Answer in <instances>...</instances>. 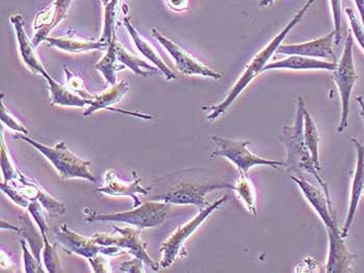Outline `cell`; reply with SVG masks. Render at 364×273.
Instances as JSON below:
<instances>
[{"mask_svg":"<svg viewBox=\"0 0 364 273\" xmlns=\"http://www.w3.org/2000/svg\"><path fill=\"white\" fill-rule=\"evenodd\" d=\"M167 4L172 10L181 12L188 9V0H167Z\"/></svg>","mask_w":364,"mask_h":273,"instance_id":"40","label":"cell"},{"mask_svg":"<svg viewBox=\"0 0 364 273\" xmlns=\"http://www.w3.org/2000/svg\"><path fill=\"white\" fill-rule=\"evenodd\" d=\"M357 102H358L359 104V108H360V116L361 118H363V123H364V98L363 96H358V97L356 98Z\"/></svg>","mask_w":364,"mask_h":273,"instance_id":"43","label":"cell"},{"mask_svg":"<svg viewBox=\"0 0 364 273\" xmlns=\"http://www.w3.org/2000/svg\"><path fill=\"white\" fill-rule=\"evenodd\" d=\"M314 1H316V0H307L304 6L296 13V15L291 18V21L283 28L282 30H281L262 51H259V52L251 60V62H249L246 68H245L244 72H242L240 77L238 78L237 82H235V86L229 91L228 95L225 98L223 102L220 103V104L213 105V106L210 107H202L203 111H210V113L208 116V121L217 120L219 116L224 115L227 109L237 99L238 96L247 89V87H248L259 74L262 73L264 67L269 64V60H271L272 57L277 52L278 48H279L280 45H282L285 38L289 35V33H291L301 21H302L303 18H304V16L309 12V9L311 8Z\"/></svg>","mask_w":364,"mask_h":273,"instance_id":"1","label":"cell"},{"mask_svg":"<svg viewBox=\"0 0 364 273\" xmlns=\"http://www.w3.org/2000/svg\"><path fill=\"white\" fill-rule=\"evenodd\" d=\"M132 174H134L132 182H123L121 179L118 178L114 169H109L105 174V185L97 188L95 191L112 196H129L134 200V207H139L141 205V201L139 200L138 194L147 196L151 190V186L148 188L141 186V179L134 169H132Z\"/></svg>","mask_w":364,"mask_h":273,"instance_id":"14","label":"cell"},{"mask_svg":"<svg viewBox=\"0 0 364 273\" xmlns=\"http://www.w3.org/2000/svg\"><path fill=\"white\" fill-rule=\"evenodd\" d=\"M43 77L46 79L50 91V101L53 105L60 106L85 107L87 105V100L82 96L76 95L69 87L62 86L56 82L47 71L42 74Z\"/></svg>","mask_w":364,"mask_h":273,"instance_id":"22","label":"cell"},{"mask_svg":"<svg viewBox=\"0 0 364 273\" xmlns=\"http://www.w3.org/2000/svg\"><path fill=\"white\" fill-rule=\"evenodd\" d=\"M337 67V62H328V60H318L301 57V55H289L283 60L269 62L264 67L262 73L272 70H291V71H331L333 72Z\"/></svg>","mask_w":364,"mask_h":273,"instance_id":"18","label":"cell"},{"mask_svg":"<svg viewBox=\"0 0 364 273\" xmlns=\"http://www.w3.org/2000/svg\"><path fill=\"white\" fill-rule=\"evenodd\" d=\"M328 239H329V250H328L327 264L326 272L345 273L352 270V263L355 255L348 250L345 240L341 236V230L337 229H327Z\"/></svg>","mask_w":364,"mask_h":273,"instance_id":"17","label":"cell"},{"mask_svg":"<svg viewBox=\"0 0 364 273\" xmlns=\"http://www.w3.org/2000/svg\"><path fill=\"white\" fill-rule=\"evenodd\" d=\"M56 239L60 245L64 246L67 252L80 255L87 260L95 258L99 254L107 255V256L124 254V252L118 246L97 245L93 239L87 238L69 229L66 223L60 227V232L56 233Z\"/></svg>","mask_w":364,"mask_h":273,"instance_id":"10","label":"cell"},{"mask_svg":"<svg viewBox=\"0 0 364 273\" xmlns=\"http://www.w3.org/2000/svg\"><path fill=\"white\" fill-rule=\"evenodd\" d=\"M43 261H44L45 267H46L47 272L55 273L63 272L62 266H60V258H58V252H56V243L50 245L48 238L46 236H43Z\"/></svg>","mask_w":364,"mask_h":273,"instance_id":"29","label":"cell"},{"mask_svg":"<svg viewBox=\"0 0 364 273\" xmlns=\"http://www.w3.org/2000/svg\"><path fill=\"white\" fill-rule=\"evenodd\" d=\"M16 138L24 140L33 145L40 153L43 154L55 167L63 179H84L92 183H97V179L90 172V161L82 160L76 156L67 147L65 142L58 143L55 147H49L36 142L26 134L18 133Z\"/></svg>","mask_w":364,"mask_h":273,"instance_id":"3","label":"cell"},{"mask_svg":"<svg viewBox=\"0 0 364 273\" xmlns=\"http://www.w3.org/2000/svg\"><path fill=\"white\" fill-rule=\"evenodd\" d=\"M43 206L41 203L38 201H31L29 203L28 210L29 213L31 214L33 218L35 219L37 225H39L40 232H41L42 237L46 236L48 233V225H47L46 218H45L44 212H43Z\"/></svg>","mask_w":364,"mask_h":273,"instance_id":"32","label":"cell"},{"mask_svg":"<svg viewBox=\"0 0 364 273\" xmlns=\"http://www.w3.org/2000/svg\"><path fill=\"white\" fill-rule=\"evenodd\" d=\"M235 185L229 183L219 184H196V183L181 182L168 189L165 194L155 196L151 201H161L171 205H195L204 209L208 207L206 196L213 190L232 189Z\"/></svg>","mask_w":364,"mask_h":273,"instance_id":"9","label":"cell"},{"mask_svg":"<svg viewBox=\"0 0 364 273\" xmlns=\"http://www.w3.org/2000/svg\"><path fill=\"white\" fill-rule=\"evenodd\" d=\"M0 108H1V121L2 123L6 125L9 128L15 130L18 133H23L28 134V130L21 124V123L18 122L17 120L11 115L10 111L6 109V107L4 106V100H2L1 97V103H0Z\"/></svg>","mask_w":364,"mask_h":273,"instance_id":"36","label":"cell"},{"mask_svg":"<svg viewBox=\"0 0 364 273\" xmlns=\"http://www.w3.org/2000/svg\"><path fill=\"white\" fill-rule=\"evenodd\" d=\"M218 149L211 153L210 158L224 157L237 167L238 173L248 174L254 167H284L285 161L272 160L259 157L248 149L249 140H237L223 136H211Z\"/></svg>","mask_w":364,"mask_h":273,"instance_id":"5","label":"cell"},{"mask_svg":"<svg viewBox=\"0 0 364 273\" xmlns=\"http://www.w3.org/2000/svg\"><path fill=\"white\" fill-rule=\"evenodd\" d=\"M144 262L141 259H132V261L124 262L120 265V272L141 273L145 272L143 268Z\"/></svg>","mask_w":364,"mask_h":273,"instance_id":"38","label":"cell"},{"mask_svg":"<svg viewBox=\"0 0 364 273\" xmlns=\"http://www.w3.org/2000/svg\"><path fill=\"white\" fill-rule=\"evenodd\" d=\"M228 200V196H224L215 203L210 204L208 207L202 209L194 218L191 219L188 223L177 228L173 234L161 245L159 252L161 254V266L163 268H168L174 263L177 257H183L182 252L184 250L186 241L194 234L198 228L208 218V216L215 210L219 209L224 203Z\"/></svg>","mask_w":364,"mask_h":273,"instance_id":"7","label":"cell"},{"mask_svg":"<svg viewBox=\"0 0 364 273\" xmlns=\"http://www.w3.org/2000/svg\"><path fill=\"white\" fill-rule=\"evenodd\" d=\"M116 42L117 37L114 35L111 43L107 47V55L95 66L96 70L100 71L105 79L112 86L117 84V72L127 69V66L119 62L118 57H117Z\"/></svg>","mask_w":364,"mask_h":273,"instance_id":"23","label":"cell"},{"mask_svg":"<svg viewBox=\"0 0 364 273\" xmlns=\"http://www.w3.org/2000/svg\"><path fill=\"white\" fill-rule=\"evenodd\" d=\"M363 194H364V190H363Z\"/></svg>","mask_w":364,"mask_h":273,"instance_id":"46","label":"cell"},{"mask_svg":"<svg viewBox=\"0 0 364 273\" xmlns=\"http://www.w3.org/2000/svg\"><path fill=\"white\" fill-rule=\"evenodd\" d=\"M275 1L276 0H260L259 6H262V8H267V6H271Z\"/></svg>","mask_w":364,"mask_h":273,"instance_id":"44","label":"cell"},{"mask_svg":"<svg viewBox=\"0 0 364 273\" xmlns=\"http://www.w3.org/2000/svg\"><path fill=\"white\" fill-rule=\"evenodd\" d=\"M353 35L348 33L343 47V55L337 62L333 71V80L338 89L341 102V116L337 132L343 133L349 125L350 102L353 89L358 80V74L355 68L354 55H353Z\"/></svg>","mask_w":364,"mask_h":273,"instance_id":"6","label":"cell"},{"mask_svg":"<svg viewBox=\"0 0 364 273\" xmlns=\"http://www.w3.org/2000/svg\"><path fill=\"white\" fill-rule=\"evenodd\" d=\"M65 72H66L67 75V84H68V87L71 91H73L74 93L80 94L85 99H91V98L93 97V95H90V94L85 91L82 78L77 77V76L71 73L66 66H65Z\"/></svg>","mask_w":364,"mask_h":273,"instance_id":"35","label":"cell"},{"mask_svg":"<svg viewBox=\"0 0 364 273\" xmlns=\"http://www.w3.org/2000/svg\"><path fill=\"white\" fill-rule=\"evenodd\" d=\"M331 6L332 19H333L334 33H336V45L341 44V16H343V4L341 0H330Z\"/></svg>","mask_w":364,"mask_h":273,"instance_id":"34","label":"cell"},{"mask_svg":"<svg viewBox=\"0 0 364 273\" xmlns=\"http://www.w3.org/2000/svg\"><path fill=\"white\" fill-rule=\"evenodd\" d=\"M11 22L14 26L16 37H17L18 45H19L20 55H21L24 64L28 66L31 72L42 75L46 70H45L41 60L36 53L35 45L26 35L23 19L20 15H13L11 16Z\"/></svg>","mask_w":364,"mask_h":273,"instance_id":"19","label":"cell"},{"mask_svg":"<svg viewBox=\"0 0 364 273\" xmlns=\"http://www.w3.org/2000/svg\"><path fill=\"white\" fill-rule=\"evenodd\" d=\"M304 100L298 98L296 103V116L293 126H285L283 128L282 134L279 136L281 144L284 145L287 150V160H285V169L289 173H300L305 172L314 177L316 182L320 184L323 191L327 196L328 200L330 198L329 188L325 181L318 174V169L312 161L309 147L304 140Z\"/></svg>","mask_w":364,"mask_h":273,"instance_id":"2","label":"cell"},{"mask_svg":"<svg viewBox=\"0 0 364 273\" xmlns=\"http://www.w3.org/2000/svg\"><path fill=\"white\" fill-rule=\"evenodd\" d=\"M72 1L73 0H55L46 10L38 13L33 22L36 35L33 43L35 47L45 41L51 30L67 17Z\"/></svg>","mask_w":364,"mask_h":273,"instance_id":"13","label":"cell"},{"mask_svg":"<svg viewBox=\"0 0 364 273\" xmlns=\"http://www.w3.org/2000/svg\"><path fill=\"white\" fill-rule=\"evenodd\" d=\"M128 91H129L128 82L122 80L120 84L112 86L111 89L103 91L102 94L93 95L91 99H87L89 108L85 109L84 116H92L100 109L107 108L109 111H112V105L116 104L122 99L127 95Z\"/></svg>","mask_w":364,"mask_h":273,"instance_id":"21","label":"cell"},{"mask_svg":"<svg viewBox=\"0 0 364 273\" xmlns=\"http://www.w3.org/2000/svg\"><path fill=\"white\" fill-rule=\"evenodd\" d=\"M112 229L117 234H105L95 233L91 237L99 245L118 246L121 250H128V252L136 258L141 259L147 264L154 272L159 270V264L155 263L147 252V243H143L141 238V229L132 227L119 228L114 225Z\"/></svg>","mask_w":364,"mask_h":273,"instance_id":"8","label":"cell"},{"mask_svg":"<svg viewBox=\"0 0 364 273\" xmlns=\"http://www.w3.org/2000/svg\"><path fill=\"white\" fill-rule=\"evenodd\" d=\"M336 44V33L330 31L328 35L318 39L303 42L300 44L280 45L277 53L284 55H301L318 60H328L337 62L333 46Z\"/></svg>","mask_w":364,"mask_h":273,"instance_id":"12","label":"cell"},{"mask_svg":"<svg viewBox=\"0 0 364 273\" xmlns=\"http://www.w3.org/2000/svg\"><path fill=\"white\" fill-rule=\"evenodd\" d=\"M109 0H102V4H105H105H107V2H109Z\"/></svg>","mask_w":364,"mask_h":273,"instance_id":"45","label":"cell"},{"mask_svg":"<svg viewBox=\"0 0 364 273\" xmlns=\"http://www.w3.org/2000/svg\"><path fill=\"white\" fill-rule=\"evenodd\" d=\"M121 0H109L105 4V24H103L102 35L99 41L102 43L109 44L112 42L114 33V24H116L117 17L120 9Z\"/></svg>","mask_w":364,"mask_h":273,"instance_id":"28","label":"cell"},{"mask_svg":"<svg viewBox=\"0 0 364 273\" xmlns=\"http://www.w3.org/2000/svg\"><path fill=\"white\" fill-rule=\"evenodd\" d=\"M356 4L357 9H358L359 17L364 24V0H354Z\"/></svg>","mask_w":364,"mask_h":273,"instance_id":"41","label":"cell"},{"mask_svg":"<svg viewBox=\"0 0 364 273\" xmlns=\"http://www.w3.org/2000/svg\"><path fill=\"white\" fill-rule=\"evenodd\" d=\"M172 205L161 201H151L141 204L134 210L118 212V213L100 214L93 210L85 208V221H118L128 223L139 229L159 227L163 225L170 216Z\"/></svg>","mask_w":364,"mask_h":273,"instance_id":"4","label":"cell"},{"mask_svg":"<svg viewBox=\"0 0 364 273\" xmlns=\"http://www.w3.org/2000/svg\"><path fill=\"white\" fill-rule=\"evenodd\" d=\"M45 41L48 42L50 46L71 53L87 52V51L97 50V49L103 50L109 47V44L102 43L100 41H82V40L75 39V38L48 37Z\"/></svg>","mask_w":364,"mask_h":273,"instance_id":"24","label":"cell"},{"mask_svg":"<svg viewBox=\"0 0 364 273\" xmlns=\"http://www.w3.org/2000/svg\"><path fill=\"white\" fill-rule=\"evenodd\" d=\"M123 23H124L125 28H127L128 33H129L130 37L134 40V44H136V48L139 49V51L144 55L147 60H149L150 62H154L156 68L161 71V74L165 76L166 79L167 80H175L177 79L176 74L173 72L170 68H168V65L161 60V57H159V53L154 50V47L151 46L143 37H141V33L136 30V28L132 26V22L129 21L128 18H124L123 20Z\"/></svg>","mask_w":364,"mask_h":273,"instance_id":"20","label":"cell"},{"mask_svg":"<svg viewBox=\"0 0 364 273\" xmlns=\"http://www.w3.org/2000/svg\"><path fill=\"white\" fill-rule=\"evenodd\" d=\"M90 264H91L92 268H93L94 272L105 273L112 272L109 269V261L101 258V257H95V258L89 259Z\"/></svg>","mask_w":364,"mask_h":273,"instance_id":"39","label":"cell"},{"mask_svg":"<svg viewBox=\"0 0 364 273\" xmlns=\"http://www.w3.org/2000/svg\"><path fill=\"white\" fill-rule=\"evenodd\" d=\"M152 35L161 44V46L168 51V55L174 60L177 69L184 75H199L203 76V77L213 78V79H220L221 78V74L211 70L208 66L200 62L192 55H188L184 49H182L174 42L171 41L165 35H161L156 29H152Z\"/></svg>","mask_w":364,"mask_h":273,"instance_id":"11","label":"cell"},{"mask_svg":"<svg viewBox=\"0 0 364 273\" xmlns=\"http://www.w3.org/2000/svg\"><path fill=\"white\" fill-rule=\"evenodd\" d=\"M291 180L298 185L301 191H302L303 196H305V199L314 208V211L322 219L326 229H337L338 225H337L336 214H334L333 209H332V201L328 200L327 196H326L323 189L314 186L300 177L299 178L291 177Z\"/></svg>","mask_w":364,"mask_h":273,"instance_id":"15","label":"cell"},{"mask_svg":"<svg viewBox=\"0 0 364 273\" xmlns=\"http://www.w3.org/2000/svg\"><path fill=\"white\" fill-rule=\"evenodd\" d=\"M304 140L309 147L312 161L318 171H321L320 163V133L316 123L312 120L311 116L307 109L304 111Z\"/></svg>","mask_w":364,"mask_h":273,"instance_id":"25","label":"cell"},{"mask_svg":"<svg viewBox=\"0 0 364 273\" xmlns=\"http://www.w3.org/2000/svg\"><path fill=\"white\" fill-rule=\"evenodd\" d=\"M1 190L6 196H10L11 200L17 204V205H19L20 207H28L29 200L23 194H20L14 186H11V185H9V183H2Z\"/></svg>","mask_w":364,"mask_h":273,"instance_id":"37","label":"cell"},{"mask_svg":"<svg viewBox=\"0 0 364 273\" xmlns=\"http://www.w3.org/2000/svg\"><path fill=\"white\" fill-rule=\"evenodd\" d=\"M233 190L237 192L238 199L244 204L246 209L252 216H256L257 209H256L255 187H254L252 181L249 179L248 174H240Z\"/></svg>","mask_w":364,"mask_h":273,"instance_id":"27","label":"cell"},{"mask_svg":"<svg viewBox=\"0 0 364 273\" xmlns=\"http://www.w3.org/2000/svg\"><path fill=\"white\" fill-rule=\"evenodd\" d=\"M116 52L119 62L125 65L127 68H129L136 75L147 77V76H151L152 74L159 72V69L154 68V67L148 65V62H144L140 58L130 55L127 49L119 43L118 41L116 42Z\"/></svg>","mask_w":364,"mask_h":273,"instance_id":"26","label":"cell"},{"mask_svg":"<svg viewBox=\"0 0 364 273\" xmlns=\"http://www.w3.org/2000/svg\"><path fill=\"white\" fill-rule=\"evenodd\" d=\"M1 229H10L17 233L23 232V230L19 229V228L15 227V225H10L9 223H6L4 219L1 221Z\"/></svg>","mask_w":364,"mask_h":273,"instance_id":"42","label":"cell"},{"mask_svg":"<svg viewBox=\"0 0 364 273\" xmlns=\"http://www.w3.org/2000/svg\"><path fill=\"white\" fill-rule=\"evenodd\" d=\"M350 140H352L355 149H356L357 160L354 176H353L352 188H350L349 209H348L345 225H343V230H341V236L345 239L349 235L364 190V145L355 138H353Z\"/></svg>","mask_w":364,"mask_h":273,"instance_id":"16","label":"cell"},{"mask_svg":"<svg viewBox=\"0 0 364 273\" xmlns=\"http://www.w3.org/2000/svg\"><path fill=\"white\" fill-rule=\"evenodd\" d=\"M346 15L349 19L350 30L354 35L356 41L358 42L359 46L364 51V24L361 21L360 17L356 14L353 9H346Z\"/></svg>","mask_w":364,"mask_h":273,"instance_id":"31","label":"cell"},{"mask_svg":"<svg viewBox=\"0 0 364 273\" xmlns=\"http://www.w3.org/2000/svg\"><path fill=\"white\" fill-rule=\"evenodd\" d=\"M0 151H1V162H0V165H1L2 173H4L6 183H9L18 179V171L16 169L14 161L11 158L6 144H4V135H1V149H0Z\"/></svg>","mask_w":364,"mask_h":273,"instance_id":"30","label":"cell"},{"mask_svg":"<svg viewBox=\"0 0 364 273\" xmlns=\"http://www.w3.org/2000/svg\"><path fill=\"white\" fill-rule=\"evenodd\" d=\"M21 243L22 250H23V259H24V268H26V273H43L46 272V269H43L41 262L39 261L36 257L33 256L31 252H29L28 245L24 240L20 241Z\"/></svg>","mask_w":364,"mask_h":273,"instance_id":"33","label":"cell"}]
</instances>
